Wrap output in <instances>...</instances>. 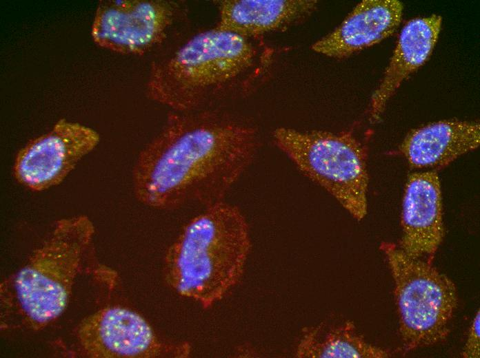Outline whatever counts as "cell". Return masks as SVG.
<instances>
[{
	"mask_svg": "<svg viewBox=\"0 0 480 358\" xmlns=\"http://www.w3.org/2000/svg\"><path fill=\"white\" fill-rule=\"evenodd\" d=\"M259 146L257 128L229 114L212 109L170 111L135 160L134 196L161 211L222 201L252 164Z\"/></svg>",
	"mask_w": 480,
	"mask_h": 358,
	"instance_id": "cell-1",
	"label": "cell"
},
{
	"mask_svg": "<svg viewBox=\"0 0 480 358\" xmlns=\"http://www.w3.org/2000/svg\"><path fill=\"white\" fill-rule=\"evenodd\" d=\"M462 357L465 358L480 357V312L477 310L469 328Z\"/></svg>",
	"mask_w": 480,
	"mask_h": 358,
	"instance_id": "cell-16",
	"label": "cell"
},
{
	"mask_svg": "<svg viewBox=\"0 0 480 358\" xmlns=\"http://www.w3.org/2000/svg\"><path fill=\"white\" fill-rule=\"evenodd\" d=\"M403 4L397 0H363L332 32L314 43L316 52L348 57L392 35L399 27Z\"/></svg>",
	"mask_w": 480,
	"mask_h": 358,
	"instance_id": "cell-11",
	"label": "cell"
},
{
	"mask_svg": "<svg viewBox=\"0 0 480 358\" xmlns=\"http://www.w3.org/2000/svg\"><path fill=\"white\" fill-rule=\"evenodd\" d=\"M99 141L100 135L94 129L61 118L19 150L13 176L30 191L48 190L61 184Z\"/></svg>",
	"mask_w": 480,
	"mask_h": 358,
	"instance_id": "cell-9",
	"label": "cell"
},
{
	"mask_svg": "<svg viewBox=\"0 0 480 358\" xmlns=\"http://www.w3.org/2000/svg\"><path fill=\"white\" fill-rule=\"evenodd\" d=\"M299 358H386L387 349L368 343L352 322L324 330L322 324L304 328L296 346Z\"/></svg>",
	"mask_w": 480,
	"mask_h": 358,
	"instance_id": "cell-15",
	"label": "cell"
},
{
	"mask_svg": "<svg viewBox=\"0 0 480 358\" xmlns=\"http://www.w3.org/2000/svg\"><path fill=\"white\" fill-rule=\"evenodd\" d=\"M272 139L306 177L330 193L354 219L364 218L368 155L352 133L279 127Z\"/></svg>",
	"mask_w": 480,
	"mask_h": 358,
	"instance_id": "cell-5",
	"label": "cell"
},
{
	"mask_svg": "<svg viewBox=\"0 0 480 358\" xmlns=\"http://www.w3.org/2000/svg\"><path fill=\"white\" fill-rule=\"evenodd\" d=\"M480 125L476 121L443 120L410 131L399 146L415 168H441L477 149Z\"/></svg>",
	"mask_w": 480,
	"mask_h": 358,
	"instance_id": "cell-12",
	"label": "cell"
},
{
	"mask_svg": "<svg viewBox=\"0 0 480 358\" xmlns=\"http://www.w3.org/2000/svg\"><path fill=\"white\" fill-rule=\"evenodd\" d=\"M177 3L163 0H106L98 3L91 36L115 53L142 55L161 44L179 19Z\"/></svg>",
	"mask_w": 480,
	"mask_h": 358,
	"instance_id": "cell-7",
	"label": "cell"
},
{
	"mask_svg": "<svg viewBox=\"0 0 480 358\" xmlns=\"http://www.w3.org/2000/svg\"><path fill=\"white\" fill-rule=\"evenodd\" d=\"M217 28L250 39L279 30L311 14L314 0H221Z\"/></svg>",
	"mask_w": 480,
	"mask_h": 358,
	"instance_id": "cell-14",
	"label": "cell"
},
{
	"mask_svg": "<svg viewBox=\"0 0 480 358\" xmlns=\"http://www.w3.org/2000/svg\"><path fill=\"white\" fill-rule=\"evenodd\" d=\"M438 14L410 20L401 30L384 76L371 97L370 118L378 120L387 101L410 74L423 65L434 48L441 28Z\"/></svg>",
	"mask_w": 480,
	"mask_h": 358,
	"instance_id": "cell-13",
	"label": "cell"
},
{
	"mask_svg": "<svg viewBox=\"0 0 480 358\" xmlns=\"http://www.w3.org/2000/svg\"><path fill=\"white\" fill-rule=\"evenodd\" d=\"M251 248L241 209L224 200L215 202L189 220L168 246L165 280L180 296L208 308L238 284Z\"/></svg>",
	"mask_w": 480,
	"mask_h": 358,
	"instance_id": "cell-2",
	"label": "cell"
},
{
	"mask_svg": "<svg viewBox=\"0 0 480 358\" xmlns=\"http://www.w3.org/2000/svg\"><path fill=\"white\" fill-rule=\"evenodd\" d=\"M399 247L408 256L432 263L444 236L441 183L433 171L410 174L401 210Z\"/></svg>",
	"mask_w": 480,
	"mask_h": 358,
	"instance_id": "cell-10",
	"label": "cell"
},
{
	"mask_svg": "<svg viewBox=\"0 0 480 358\" xmlns=\"http://www.w3.org/2000/svg\"><path fill=\"white\" fill-rule=\"evenodd\" d=\"M94 232L86 215L58 220L24 266L1 284L2 323L38 330L59 317L75 277L94 255Z\"/></svg>",
	"mask_w": 480,
	"mask_h": 358,
	"instance_id": "cell-3",
	"label": "cell"
},
{
	"mask_svg": "<svg viewBox=\"0 0 480 358\" xmlns=\"http://www.w3.org/2000/svg\"><path fill=\"white\" fill-rule=\"evenodd\" d=\"M76 335L84 353L92 358H181L191 351L186 341L161 340L141 315L119 306L85 317Z\"/></svg>",
	"mask_w": 480,
	"mask_h": 358,
	"instance_id": "cell-8",
	"label": "cell"
},
{
	"mask_svg": "<svg viewBox=\"0 0 480 358\" xmlns=\"http://www.w3.org/2000/svg\"><path fill=\"white\" fill-rule=\"evenodd\" d=\"M380 249L386 255L394 282L404 350L444 339L458 303L454 282L432 263L408 256L393 243L382 242Z\"/></svg>",
	"mask_w": 480,
	"mask_h": 358,
	"instance_id": "cell-6",
	"label": "cell"
},
{
	"mask_svg": "<svg viewBox=\"0 0 480 358\" xmlns=\"http://www.w3.org/2000/svg\"><path fill=\"white\" fill-rule=\"evenodd\" d=\"M259 51L249 39L217 27L152 63L146 92L172 112L210 109L226 88L248 76Z\"/></svg>",
	"mask_w": 480,
	"mask_h": 358,
	"instance_id": "cell-4",
	"label": "cell"
}]
</instances>
